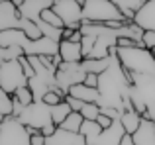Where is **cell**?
<instances>
[{
    "label": "cell",
    "mask_w": 155,
    "mask_h": 145,
    "mask_svg": "<svg viewBox=\"0 0 155 145\" xmlns=\"http://www.w3.org/2000/svg\"><path fill=\"white\" fill-rule=\"evenodd\" d=\"M116 57L130 75L155 76V55L145 47H132V49L116 47Z\"/></svg>",
    "instance_id": "cell-1"
},
{
    "label": "cell",
    "mask_w": 155,
    "mask_h": 145,
    "mask_svg": "<svg viewBox=\"0 0 155 145\" xmlns=\"http://www.w3.org/2000/svg\"><path fill=\"white\" fill-rule=\"evenodd\" d=\"M83 22L102 24L108 22H126L114 0H83Z\"/></svg>",
    "instance_id": "cell-2"
},
{
    "label": "cell",
    "mask_w": 155,
    "mask_h": 145,
    "mask_svg": "<svg viewBox=\"0 0 155 145\" xmlns=\"http://www.w3.org/2000/svg\"><path fill=\"white\" fill-rule=\"evenodd\" d=\"M0 86L14 96V92L22 86H28V76L18 61H2L0 63Z\"/></svg>",
    "instance_id": "cell-3"
},
{
    "label": "cell",
    "mask_w": 155,
    "mask_h": 145,
    "mask_svg": "<svg viewBox=\"0 0 155 145\" xmlns=\"http://www.w3.org/2000/svg\"><path fill=\"white\" fill-rule=\"evenodd\" d=\"M0 145H31V135L18 118L8 116L0 126Z\"/></svg>",
    "instance_id": "cell-4"
},
{
    "label": "cell",
    "mask_w": 155,
    "mask_h": 145,
    "mask_svg": "<svg viewBox=\"0 0 155 145\" xmlns=\"http://www.w3.org/2000/svg\"><path fill=\"white\" fill-rule=\"evenodd\" d=\"M53 12L61 18L65 27L81 31V24H83V0H55L53 2Z\"/></svg>",
    "instance_id": "cell-5"
},
{
    "label": "cell",
    "mask_w": 155,
    "mask_h": 145,
    "mask_svg": "<svg viewBox=\"0 0 155 145\" xmlns=\"http://www.w3.org/2000/svg\"><path fill=\"white\" fill-rule=\"evenodd\" d=\"M20 122L26 127H34V130L41 131L45 126L53 124L51 118V106H47L45 102H34L30 106L24 108V112L20 114Z\"/></svg>",
    "instance_id": "cell-6"
},
{
    "label": "cell",
    "mask_w": 155,
    "mask_h": 145,
    "mask_svg": "<svg viewBox=\"0 0 155 145\" xmlns=\"http://www.w3.org/2000/svg\"><path fill=\"white\" fill-rule=\"evenodd\" d=\"M84 76H87V72L83 71L81 63H61V67L55 72V82L61 94L67 96L71 86L84 82Z\"/></svg>",
    "instance_id": "cell-7"
},
{
    "label": "cell",
    "mask_w": 155,
    "mask_h": 145,
    "mask_svg": "<svg viewBox=\"0 0 155 145\" xmlns=\"http://www.w3.org/2000/svg\"><path fill=\"white\" fill-rule=\"evenodd\" d=\"M53 2L55 0H16L14 6L20 10L22 20H30V22L38 24L43 12L53 8Z\"/></svg>",
    "instance_id": "cell-8"
},
{
    "label": "cell",
    "mask_w": 155,
    "mask_h": 145,
    "mask_svg": "<svg viewBox=\"0 0 155 145\" xmlns=\"http://www.w3.org/2000/svg\"><path fill=\"white\" fill-rule=\"evenodd\" d=\"M20 22H22V16H20V10L14 6V2L2 0L0 2V34L8 30H20Z\"/></svg>",
    "instance_id": "cell-9"
},
{
    "label": "cell",
    "mask_w": 155,
    "mask_h": 145,
    "mask_svg": "<svg viewBox=\"0 0 155 145\" xmlns=\"http://www.w3.org/2000/svg\"><path fill=\"white\" fill-rule=\"evenodd\" d=\"M130 80H132V88L145 100V102L147 104L155 102V76H149V75H130Z\"/></svg>",
    "instance_id": "cell-10"
},
{
    "label": "cell",
    "mask_w": 155,
    "mask_h": 145,
    "mask_svg": "<svg viewBox=\"0 0 155 145\" xmlns=\"http://www.w3.org/2000/svg\"><path fill=\"white\" fill-rule=\"evenodd\" d=\"M24 55L26 57H55V55H59V43L51 41L47 37H41L38 41H30Z\"/></svg>",
    "instance_id": "cell-11"
},
{
    "label": "cell",
    "mask_w": 155,
    "mask_h": 145,
    "mask_svg": "<svg viewBox=\"0 0 155 145\" xmlns=\"http://www.w3.org/2000/svg\"><path fill=\"white\" fill-rule=\"evenodd\" d=\"M134 24L140 30H143V34L145 31H155V0H145V6L136 14Z\"/></svg>",
    "instance_id": "cell-12"
},
{
    "label": "cell",
    "mask_w": 155,
    "mask_h": 145,
    "mask_svg": "<svg viewBox=\"0 0 155 145\" xmlns=\"http://www.w3.org/2000/svg\"><path fill=\"white\" fill-rule=\"evenodd\" d=\"M30 45V39L24 34L22 30H8L0 34V49H12V47H18V49H24Z\"/></svg>",
    "instance_id": "cell-13"
},
{
    "label": "cell",
    "mask_w": 155,
    "mask_h": 145,
    "mask_svg": "<svg viewBox=\"0 0 155 145\" xmlns=\"http://www.w3.org/2000/svg\"><path fill=\"white\" fill-rule=\"evenodd\" d=\"M126 135H128V134H126L122 122H114L108 130H102V134H100L96 145H122V141H124Z\"/></svg>",
    "instance_id": "cell-14"
},
{
    "label": "cell",
    "mask_w": 155,
    "mask_h": 145,
    "mask_svg": "<svg viewBox=\"0 0 155 145\" xmlns=\"http://www.w3.org/2000/svg\"><path fill=\"white\" fill-rule=\"evenodd\" d=\"M67 96H73V98L81 100L84 104H98V100H100L98 88H91L87 84H75V86H71Z\"/></svg>",
    "instance_id": "cell-15"
},
{
    "label": "cell",
    "mask_w": 155,
    "mask_h": 145,
    "mask_svg": "<svg viewBox=\"0 0 155 145\" xmlns=\"http://www.w3.org/2000/svg\"><path fill=\"white\" fill-rule=\"evenodd\" d=\"M59 55L63 59V63H83V59H84L81 43H73V41H61Z\"/></svg>",
    "instance_id": "cell-16"
},
{
    "label": "cell",
    "mask_w": 155,
    "mask_h": 145,
    "mask_svg": "<svg viewBox=\"0 0 155 145\" xmlns=\"http://www.w3.org/2000/svg\"><path fill=\"white\" fill-rule=\"evenodd\" d=\"M136 145H155V122L143 120L140 130L132 135Z\"/></svg>",
    "instance_id": "cell-17"
},
{
    "label": "cell",
    "mask_w": 155,
    "mask_h": 145,
    "mask_svg": "<svg viewBox=\"0 0 155 145\" xmlns=\"http://www.w3.org/2000/svg\"><path fill=\"white\" fill-rule=\"evenodd\" d=\"M114 4L120 10V14L124 16L126 22H134L136 14L145 6V0H114Z\"/></svg>",
    "instance_id": "cell-18"
},
{
    "label": "cell",
    "mask_w": 155,
    "mask_h": 145,
    "mask_svg": "<svg viewBox=\"0 0 155 145\" xmlns=\"http://www.w3.org/2000/svg\"><path fill=\"white\" fill-rule=\"evenodd\" d=\"M110 63H112V57L108 59H83V63H81V67H83V71L87 72V75H102V72L108 71Z\"/></svg>",
    "instance_id": "cell-19"
},
{
    "label": "cell",
    "mask_w": 155,
    "mask_h": 145,
    "mask_svg": "<svg viewBox=\"0 0 155 145\" xmlns=\"http://www.w3.org/2000/svg\"><path fill=\"white\" fill-rule=\"evenodd\" d=\"M79 137L81 134H71V131H65L63 127H57L55 134L45 139V145H75Z\"/></svg>",
    "instance_id": "cell-20"
},
{
    "label": "cell",
    "mask_w": 155,
    "mask_h": 145,
    "mask_svg": "<svg viewBox=\"0 0 155 145\" xmlns=\"http://www.w3.org/2000/svg\"><path fill=\"white\" fill-rule=\"evenodd\" d=\"M120 122H122V126H124L126 134H128V135H134L137 130H140L143 118H141L136 110H132V112H124V114H122V118H120Z\"/></svg>",
    "instance_id": "cell-21"
},
{
    "label": "cell",
    "mask_w": 155,
    "mask_h": 145,
    "mask_svg": "<svg viewBox=\"0 0 155 145\" xmlns=\"http://www.w3.org/2000/svg\"><path fill=\"white\" fill-rule=\"evenodd\" d=\"M100 134H102V127L98 126V122H84L81 127V135L84 137L87 145H96Z\"/></svg>",
    "instance_id": "cell-22"
},
{
    "label": "cell",
    "mask_w": 155,
    "mask_h": 145,
    "mask_svg": "<svg viewBox=\"0 0 155 145\" xmlns=\"http://www.w3.org/2000/svg\"><path fill=\"white\" fill-rule=\"evenodd\" d=\"M71 114H73V110H71V106H69L65 100H63L61 104H57V106L51 108V118H53V124H55L57 127H59Z\"/></svg>",
    "instance_id": "cell-23"
},
{
    "label": "cell",
    "mask_w": 155,
    "mask_h": 145,
    "mask_svg": "<svg viewBox=\"0 0 155 145\" xmlns=\"http://www.w3.org/2000/svg\"><path fill=\"white\" fill-rule=\"evenodd\" d=\"M83 124H84L83 114H79V112H73V114L69 116V118L65 120V122L61 124L59 127H63L65 131H71V134H81V127H83Z\"/></svg>",
    "instance_id": "cell-24"
},
{
    "label": "cell",
    "mask_w": 155,
    "mask_h": 145,
    "mask_svg": "<svg viewBox=\"0 0 155 145\" xmlns=\"http://www.w3.org/2000/svg\"><path fill=\"white\" fill-rule=\"evenodd\" d=\"M20 30L28 35L30 41H38V39L43 37V34H41V30L38 27V24L30 22V20H22V22H20Z\"/></svg>",
    "instance_id": "cell-25"
},
{
    "label": "cell",
    "mask_w": 155,
    "mask_h": 145,
    "mask_svg": "<svg viewBox=\"0 0 155 145\" xmlns=\"http://www.w3.org/2000/svg\"><path fill=\"white\" fill-rule=\"evenodd\" d=\"M14 112V96H10L2 86H0V114L2 116H12Z\"/></svg>",
    "instance_id": "cell-26"
},
{
    "label": "cell",
    "mask_w": 155,
    "mask_h": 145,
    "mask_svg": "<svg viewBox=\"0 0 155 145\" xmlns=\"http://www.w3.org/2000/svg\"><path fill=\"white\" fill-rule=\"evenodd\" d=\"M41 22L43 24H47V26H53V27H57V30H65V24L61 22V18L53 12V8H49V10H45L41 14Z\"/></svg>",
    "instance_id": "cell-27"
},
{
    "label": "cell",
    "mask_w": 155,
    "mask_h": 145,
    "mask_svg": "<svg viewBox=\"0 0 155 145\" xmlns=\"http://www.w3.org/2000/svg\"><path fill=\"white\" fill-rule=\"evenodd\" d=\"M14 98L18 100L20 104H22L24 108L26 106H30V104H34L35 100H34V94H31V90L28 86H22V88H18V90L14 92Z\"/></svg>",
    "instance_id": "cell-28"
},
{
    "label": "cell",
    "mask_w": 155,
    "mask_h": 145,
    "mask_svg": "<svg viewBox=\"0 0 155 145\" xmlns=\"http://www.w3.org/2000/svg\"><path fill=\"white\" fill-rule=\"evenodd\" d=\"M84 122H96L100 118V106L98 104H84V108L81 110Z\"/></svg>",
    "instance_id": "cell-29"
},
{
    "label": "cell",
    "mask_w": 155,
    "mask_h": 145,
    "mask_svg": "<svg viewBox=\"0 0 155 145\" xmlns=\"http://www.w3.org/2000/svg\"><path fill=\"white\" fill-rule=\"evenodd\" d=\"M96 41H98V37H96V35H83L81 47H83V55H84V59L91 57V53H92V49H94Z\"/></svg>",
    "instance_id": "cell-30"
},
{
    "label": "cell",
    "mask_w": 155,
    "mask_h": 145,
    "mask_svg": "<svg viewBox=\"0 0 155 145\" xmlns=\"http://www.w3.org/2000/svg\"><path fill=\"white\" fill-rule=\"evenodd\" d=\"M20 65H22L24 72H26L28 80H30V79H34V76H35V72H34V67L30 65V61H28V57H26V55H24V57H20Z\"/></svg>",
    "instance_id": "cell-31"
},
{
    "label": "cell",
    "mask_w": 155,
    "mask_h": 145,
    "mask_svg": "<svg viewBox=\"0 0 155 145\" xmlns=\"http://www.w3.org/2000/svg\"><path fill=\"white\" fill-rule=\"evenodd\" d=\"M143 45L145 49L155 51V31H145L143 34Z\"/></svg>",
    "instance_id": "cell-32"
},
{
    "label": "cell",
    "mask_w": 155,
    "mask_h": 145,
    "mask_svg": "<svg viewBox=\"0 0 155 145\" xmlns=\"http://www.w3.org/2000/svg\"><path fill=\"white\" fill-rule=\"evenodd\" d=\"M65 102L71 106V110H73V112H79V114H81V110L84 108V102H81V100L73 98V96H65Z\"/></svg>",
    "instance_id": "cell-33"
},
{
    "label": "cell",
    "mask_w": 155,
    "mask_h": 145,
    "mask_svg": "<svg viewBox=\"0 0 155 145\" xmlns=\"http://www.w3.org/2000/svg\"><path fill=\"white\" fill-rule=\"evenodd\" d=\"M83 84H87V86H91V88H98V75H87Z\"/></svg>",
    "instance_id": "cell-34"
},
{
    "label": "cell",
    "mask_w": 155,
    "mask_h": 145,
    "mask_svg": "<svg viewBox=\"0 0 155 145\" xmlns=\"http://www.w3.org/2000/svg\"><path fill=\"white\" fill-rule=\"evenodd\" d=\"M143 120H149V122H155V102L147 104V110L143 114Z\"/></svg>",
    "instance_id": "cell-35"
},
{
    "label": "cell",
    "mask_w": 155,
    "mask_h": 145,
    "mask_svg": "<svg viewBox=\"0 0 155 145\" xmlns=\"http://www.w3.org/2000/svg\"><path fill=\"white\" fill-rule=\"evenodd\" d=\"M31 145H45V137H43L41 131H35L31 135Z\"/></svg>",
    "instance_id": "cell-36"
},
{
    "label": "cell",
    "mask_w": 155,
    "mask_h": 145,
    "mask_svg": "<svg viewBox=\"0 0 155 145\" xmlns=\"http://www.w3.org/2000/svg\"><path fill=\"white\" fill-rule=\"evenodd\" d=\"M122 145H136V143H134L132 135H126V137H124V141H122Z\"/></svg>",
    "instance_id": "cell-37"
},
{
    "label": "cell",
    "mask_w": 155,
    "mask_h": 145,
    "mask_svg": "<svg viewBox=\"0 0 155 145\" xmlns=\"http://www.w3.org/2000/svg\"><path fill=\"white\" fill-rule=\"evenodd\" d=\"M75 145H87V141H84V137H83V135H81V137H79V141H77Z\"/></svg>",
    "instance_id": "cell-38"
}]
</instances>
